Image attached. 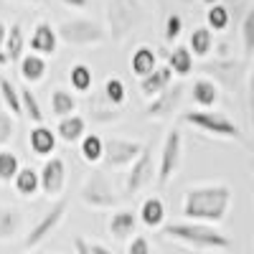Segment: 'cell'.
<instances>
[{"instance_id":"9","label":"cell","mask_w":254,"mask_h":254,"mask_svg":"<svg viewBox=\"0 0 254 254\" xmlns=\"http://www.w3.org/2000/svg\"><path fill=\"white\" fill-rule=\"evenodd\" d=\"M145 150L142 142L135 140H125V137H112L104 142V163L110 168H122V165H130L135 163Z\"/></svg>"},{"instance_id":"5","label":"cell","mask_w":254,"mask_h":254,"mask_svg":"<svg viewBox=\"0 0 254 254\" xmlns=\"http://www.w3.org/2000/svg\"><path fill=\"white\" fill-rule=\"evenodd\" d=\"M181 120L186 125H190V127H196V130L206 132V135H214V137H226V140H239L242 137L239 127L221 112L193 110V112H183Z\"/></svg>"},{"instance_id":"16","label":"cell","mask_w":254,"mask_h":254,"mask_svg":"<svg viewBox=\"0 0 254 254\" xmlns=\"http://www.w3.org/2000/svg\"><path fill=\"white\" fill-rule=\"evenodd\" d=\"M28 145L31 150L41 158H49L54 150H56V132L49 130L46 125H36L33 130L28 132Z\"/></svg>"},{"instance_id":"38","label":"cell","mask_w":254,"mask_h":254,"mask_svg":"<svg viewBox=\"0 0 254 254\" xmlns=\"http://www.w3.org/2000/svg\"><path fill=\"white\" fill-rule=\"evenodd\" d=\"M127 254H153L150 242H147L145 237H132L130 244H127Z\"/></svg>"},{"instance_id":"6","label":"cell","mask_w":254,"mask_h":254,"mask_svg":"<svg viewBox=\"0 0 254 254\" xmlns=\"http://www.w3.org/2000/svg\"><path fill=\"white\" fill-rule=\"evenodd\" d=\"M79 198L89 208H115L117 201H120L112 181L107 178L104 171H94L87 181H84V186L79 190Z\"/></svg>"},{"instance_id":"30","label":"cell","mask_w":254,"mask_h":254,"mask_svg":"<svg viewBox=\"0 0 254 254\" xmlns=\"http://www.w3.org/2000/svg\"><path fill=\"white\" fill-rule=\"evenodd\" d=\"M79 150L87 163H99V160H104V140L99 135H84Z\"/></svg>"},{"instance_id":"37","label":"cell","mask_w":254,"mask_h":254,"mask_svg":"<svg viewBox=\"0 0 254 254\" xmlns=\"http://www.w3.org/2000/svg\"><path fill=\"white\" fill-rule=\"evenodd\" d=\"M13 132H15V122L8 112H0V150L13 140Z\"/></svg>"},{"instance_id":"34","label":"cell","mask_w":254,"mask_h":254,"mask_svg":"<svg viewBox=\"0 0 254 254\" xmlns=\"http://www.w3.org/2000/svg\"><path fill=\"white\" fill-rule=\"evenodd\" d=\"M20 171V160L10 150H0V181H15Z\"/></svg>"},{"instance_id":"20","label":"cell","mask_w":254,"mask_h":254,"mask_svg":"<svg viewBox=\"0 0 254 254\" xmlns=\"http://www.w3.org/2000/svg\"><path fill=\"white\" fill-rule=\"evenodd\" d=\"M140 221H142L147 229L163 226V221H165V203H163L158 196L145 198L142 206H140Z\"/></svg>"},{"instance_id":"35","label":"cell","mask_w":254,"mask_h":254,"mask_svg":"<svg viewBox=\"0 0 254 254\" xmlns=\"http://www.w3.org/2000/svg\"><path fill=\"white\" fill-rule=\"evenodd\" d=\"M242 46L247 56L254 54V10H249L242 20Z\"/></svg>"},{"instance_id":"23","label":"cell","mask_w":254,"mask_h":254,"mask_svg":"<svg viewBox=\"0 0 254 254\" xmlns=\"http://www.w3.org/2000/svg\"><path fill=\"white\" fill-rule=\"evenodd\" d=\"M168 66H171L173 76H188L193 71V54L188 51V46H176L168 54Z\"/></svg>"},{"instance_id":"24","label":"cell","mask_w":254,"mask_h":254,"mask_svg":"<svg viewBox=\"0 0 254 254\" xmlns=\"http://www.w3.org/2000/svg\"><path fill=\"white\" fill-rule=\"evenodd\" d=\"M3 51H5V56H8L10 64H15V61L23 59L26 36H23V28H20V23H15V26L8 28V41H5V49H3Z\"/></svg>"},{"instance_id":"36","label":"cell","mask_w":254,"mask_h":254,"mask_svg":"<svg viewBox=\"0 0 254 254\" xmlns=\"http://www.w3.org/2000/svg\"><path fill=\"white\" fill-rule=\"evenodd\" d=\"M181 31H183V18L178 13H171L165 18V41H168V44H176Z\"/></svg>"},{"instance_id":"3","label":"cell","mask_w":254,"mask_h":254,"mask_svg":"<svg viewBox=\"0 0 254 254\" xmlns=\"http://www.w3.org/2000/svg\"><path fill=\"white\" fill-rule=\"evenodd\" d=\"M142 23L140 0H110L107 5V26L112 41H125Z\"/></svg>"},{"instance_id":"25","label":"cell","mask_w":254,"mask_h":254,"mask_svg":"<svg viewBox=\"0 0 254 254\" xmlns=\"http://www.w3.org/2000/svg\"><path fill=\"white\" fill-rule=\"evenodd\" d=\"M74 110H76V99H74L71 92H66V89H54L51 92V112H54V117H59V120L71 117Z\"/></svg>"},{"instance_id":"42","label":"cell","mask_w":254,"mask_h":254,"mask_svg":"<svg viewBox=\"0 0 254 254\" xmlns=\"http://www.w3.org/2000/svg\"><path fill=\"white\" fill-rule=\"evenodd\" d=\"M5 41H8V26L0 20V46H5Z\"/></svg>"},{"instance_id":"18","label":"cell","mask_w":254,"mask_h":254,"mask_svg":"<svg viewBox=\"0 0 254 254\" xmlns=\"http://www.w3.org/2000/svg\"><path fill=\"white\" fill-rule=\"evenodd\" d=\"M190 97H193V102L198 104L201 110H211L219 99V87L214 79L208 76H201L193 81V87H190Z\"/></svg>"},{"instance_id":"32","label":"cell","mask_w":254,"mask_h":254,"mask_svg":"<svg viewBox=\"0 0 254 254\" xmlns=\"http://www.w3.org/2000/svg\"><path fill=\"white\" fill-rule=\"evenodd\" d=\"M229 20H231V15H229V10L221 3L219 5H211L206 10V28L208 31H226L229 28Z\"/></svg>"},{"instance_id":"2","label":"cell","mask_w":254,"mask_h":254,"mask_svg":"<svg viewBox=\"0 0 254 254\" xmlns=\"http://www.w3.org/2000/svg\"><path fill=\"white\" fill-rule=\"evenodd\" d=\"M163 237L171 242H181L190 249H201V252H224L231 247V239L221 231L211 229L206 224H193V221H176V224H163Z\"/></svg>"},{"instance_id":"22","label":"cell","mask_w":254,"mask_h":254,"mask_svg":"<svg viewBox=\"0 0 254 254\" xmlns=\"http://www.w3.org/2000/svg\"><path fill=\"white\" fill-rule=\"evenodd\" d=\"M46 59L38 56V54H26L23 59H20V76H23L28 84L33 81H41L46 76Z\"/></svg>"},{"instance_id":"29","label":"cell","mask_w":254,"mask_h":254,"mask_svg":"<svg viewBox=\"0 0 254 254\" xmlns=\"http://www.w3.org/2000/svg\"><path fill=\"white\" fill-rule=\"evenodd\" d=\"M13 183H15V190L20 196H33L41 188V178H38V173L33 171V168H20Z\"/></svg>"},{"instance_id":"41","label":"cell","mask_w":254,"mask_h":254,"mask_svg":"<svg viewBox=\"0 0 254 254\" xmlns=\"http://www.w3.org/2000/svg\"><path fill=\"white\" fill-rule=\"evenodd\" d=\"M89 252H92V254H112L104 244H89Z\"/></svg>"},{"instance_id":"46","label":"cell","mask_w":254,"mask_h":254,"mask_svg":"<svg viewBox=\"0 0 254 254\" xmlns=\"http://www.w3.org/2000/svg\"><path fill=\"white\" fill-rule=\"evenodd\" d=\"M252 173H254V160H252Z\"/></svg>"},{"instance_id":"15","label":"cell","mask_w":254,"mask_h":254,"mask_svg":"<svg viewBox=\"0 0 254 254\" xmlns=\"http://www.w3.org/2000/svg\"><path fill=\"white\" fill-rule=\"evenodd\" d=\"M168 87H173V71H171V66H158L150 76L140 81V92L145 97H150V99L163 94Z\"/></svg>"},{"instance_id":"19","label":"cell","mask_w":254,"mask_h":254,"mask_svg":"<svg viewBox=\"0 0 254 254\" xmlns=\"http://www.w3.org/2000/svg\"><path fill=\"white\" fill-rule=\"evenodd\" d=\"M130 69H132V74L142 81V79H147L155 69H158V56H155V51L150 49V46H140L135 54H132V59H130Z\"/></svg>"},{"instance_id":"45","label":"cell","mask_w":254,"mask_h":254,"mask_svg":"<svg viewBox=\"0 0 254 254\" xmlns=\"http://www.w3.org/2000/svg\"><path fill=\"white\" fill-rule=\"evenodd\" d=\"M23 3H41V0H23Z\"/></svg>"},{"instance_id":"39","label":"cell","mask_w":254,"mask_h":254,"mask_svg":"<svg viewBox=\"0 0 254 254\" xmlns=\"http://www.w3.org/2000/svg\"><path fill=\"white\" fill-rule=\"evenodd\" d=\"M247 107H249V120L254 125V71L249 74V84H247Z\"/></svg>"},{"instance_id":"21","label":"cell","mask_w":254,"mask_h":254,"mask_svg":"<svg viewBox=\"0 0 254 254\" xmlns=\"http://www.w3.org/2000/svg\"><path fill=\"white\" fill-rule=\"evenodd\" d=\"M211 49H214V36H211V31L206 26H196L188 36V51L198 59H203L211 54Z\"/></svg>"},{"instance_id":"8","label":"cell","mask_w":254,"mask_h":254,"mask_svg":"<svg viewBox=\"0 0 254 254\" xmlns=\"http://www.w3.org/2000/svg\"><path fill=\"white\" fill-rule=\"evenodd\" d=\"M183 160V135L178 127H173L171 132L165 135L163 147H160V163H158V186H168Z\"/></svg>"},{"instance_id":"43","label":"cell","mask_w":254,"mask_h":254,"mask_svg":"<svg viewBox=\"0 0 254 254\" xmlns=\"http://www.w3.org/2000/svg\"><path fill=\"white\" fill-rule=\"evenodd\" d=\"M8 64H10V61H8V56H5V51H3V49H0V69H5V66H8Z\"/></svg>"},{"instance_id":"1","label":"cell","mask_w":254,"mask_h":254,"mask_svg":"<svg viewBox=\"0 0 254 254\" xmlns=\"http://www.w3.org/2000/svg\"><path fill=\"white\" fill-rule=\"evenodd\" d=\"M231 206L229 186H198L188 188L183 198V216L193 224H219L226 219Z\"/></svg>"},{"instance_id":"44","label":"cell","mask_w":254,"mask_h":254,"mask_svg":"<svg viewBox=\"0 0 254 254\" xmlns=\"http://www.w3.org/2000/svg\"><path fill=\"white\" fill-rule=\"evenodd\" d=\"M201 3H206V5L211 8V5H219V0H201Z\"/></svg>"},{"instance_id":"40","label":"cell","mask_w":254,"mask_h":254,"mask_svg":"<svg viewBox=\"0 0 254 254\" xmlns=\"http://www.w3.org/2000/svg\"><path fill=\"white\" fill-rule=\"evenodd\" d=\"M61 3L69 5V8H74V10H81V8L89 5V0H61Z\"/></svg>"},{"instance_id":"47","label":"cell","mask_w":254,"mask_h":254,"mask_svg":"<svg viewBox=\"0 0 254 254\" xmlns=\"http://www.w3.org/2000/svg\"><path fill=\"white\" fill-rule=\"evenodd\" d=\"M31 254H38V252H31Z\"/></svg>"},{"instance_id":"10","label":"cell","mask_w":254,"mask_h":254,"mask_svg":"<svg viewBox=\"0 0 254 254\" xmlns=\"http://www.w3.org/2000/svg\"><path fill=\"white\" fill-rule=\"evenodd\" d=\"M155 176V163H153V145H145L142 155L132 163L130 173H127V181H125V193L127 196H135L140 190L153 181Z\"/></svg>"},{"instance_id":"31","label":"cell","mask_w":254,"mask_h":254,"mask_svg":"<svg viewBox=\"0 0 254 254\" xmlns=\"http://www.w3.org/2000/svg\"><path fill=\"white\" fill-rule=\"evenodd\" d=\"M92 69L87 66V64H74V66L69 69V84L76 89V92H89L92 89Z\"/></svg>"},{"instance_id":"33","label":"cell","mask_w":254,"mask_h":254,"mask_svg":"<svg viewBox=\"0 0 254 254\" xmlns=\"http://www.w3.org/2000/svg\"><path fill=\"white\" fill-rule=\"evenodd\" d=\"M104 97H107L115 107H122L125 99H127V87L125 81L120 76H110L107 81H104Z\"/></svg>"},{"instance_id":"27","label":"cell","mask_w":254,"mask_h":254,"mask_svg":"<svg viewBox=\"0 0 254 254\" xmlns=\"http://www.w3.org/2000/svg\"><path fill=\"white\" fill-rule=\"evenodd\" d=\"M0 97H3L5 107L15 115V117H23V104H20V92L18 87L8 79V76H0Z\"/></svg>"},{"instance_id":"14","label":"cell","mask_w":254,"mask_h":254,"mask_svg":"<svg viewBox=\"0 0 254 254\" xmlns=\"http://www.w3.org/2000/svg\"><path fill=\"white\" fill-rule=\"evenodd\" d=\"M135 229H137V216L132 214V211H115V214L110 216V224H107V231H110V237L117 239V242H125V239H130L135 234Z\"/></svg>"},{"instance_id":"17","label":"cell","mask_w":254,"mask_h":254,"mask_svg":"<svg viewBox=\"0 0 254 254\" xmlns=\"http://www.w3.org/2000/svg\"><path fill=\"white\" fill-rule=\"evenodd\" d=\"M84 135H87V120L81 115H71V117H64L56 125V137L64 142H81Z\"/></svg>"},{"instance_id":"26","label":"cell","mask_w":254,"mask_h":254,"mask_svg":"<svg viewBox=\"0 0 254 254\" xmlns=\"http://www.w3.org/2000/svg\"><path fill=\"white\" fill-rule=\"evenodd\" d=\"M20 231V211L13 206L0 208V242L13 239Z\"/></svg>"},{"instance_id":"28","label":"cell","mask_w":254,"mask_h":254,"mask_svg":"<svg viewBox=\"0 0 254 254\" xmlns=\"http://www.w3.org/2000/svg\"><path fill=\"white\" fill-rule=\"evenodd\" d=\"M18 92H20V104H23V117H28L33 125H44V110H41L36 94L26 87V84L18 87Z\"/></svg>"},{"instance_id":"11","label":"cell","mask_w":254,"mask_h":254,"mask_svg":"<svg viewBox=\"0 0 254 254\" xmlns=\"http://www.w3.org/2000/svg\"><path fill=\"white\" fill-rule=\"evenodd\" d=\"M38 178H41V190H44L46 196L56 198L64 190V183H66V163H64L59 155L49 158L44 163V168L38 171Z\"/></svg>"},{"instance_id":"13","label":"cell","mask_w":254,"mask_h":254,"mask_svg":"<svg viewBox=\"0 0 254 254\" xmlns=\"http://www.w3.org/2000/svg\"><path fill=\"white\" fill-rule=\"evenodd\" d=\"M56 41H59L56 28L51 23H46V20H41V23H36V28H33V36L28 41V46L38 56H51V54H56Z\"/></svg>"},{"instance_id":"4","label":"cell","mask_w":254,"mask_h":254,"mask_svg":"<svg viewBox=\"0 0 254 254\" xmlns=\"http://www.w3.org/2000/svg\"><path fill=\"white\" fill-rule=\"evenodd\" d=\"M56 36H59V41H64L69 46H97L110 33H104V28L89 18H69V20H61L59 23Z\"/></svg>"},{"instance_id":"12","label":"cell","mask_w":254,"mask_h":254,"mask_svg":"<svg viewBox=\"0 0 254 254\" xmlns=\"http://www.w3.org/2000/svg\"><path fill=\"white\" fill-rule=\"evenodd\" d=\"M183 99V87H168L163 94H158L155 99H150V104H147L145 110V117L147 120H165L171 117L173 112H178V104Z\"/></svg>"},{"instance_id":"7","label":"cell","mask_w":254,"mask_h":254,"mask_svg":"<svg viewBox=\"0 0 254 254\" xmlns=\"http://www.w3.org/2000/svg\"><path fill=\"white\" fill-rule=\"evenodd\" d=\"M66 211H69V201L66 198H59L44 216H41L36 224H33V229L26 234V239H23V247L31 252V249H36L38 244H44L54 231L61 226V221L66 219Z\"/></svg>"},{"instance_id":"48","label":"cell","mask_w":254,"mask_h":254,"mask_svg":"<svg viewBox=\"0 0 254 254\" xmlns=\"http://www.w3.org/2000/svg\"><path fill=\"white\" fill-rule=\"evenodd\" d=\"M44 3H49V0H44Z\"/></svg>"}]
</instances>
